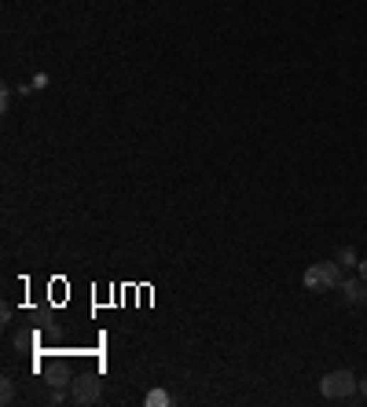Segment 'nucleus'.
<instances>
[{"label": "nucleus", "mask_w": 367, "mask_h": 407, "mask_svg": "<svg viewBox=\"0 0 367 407\" xmlns=\"http://www.w3.org/2000/svg\"><path fill=\"white\" fill-rule=\"evenodd\" d=\"M319 393L327 400H353L360 393V381L353 371H331V374L319 378Z\"/></svg>", "instance_id": "1"}, {"label": "nucleus", "mask_w": 367, "mask_h": 407, "mask_svg": "<svg viewBox=\"0 0 367 407\" xmlns=\"http://www.w3.org/2000/svg\"><path fill=\"white\" fill-rule=\"evenodd\" d=\"M305 290H338L341 283H345V275H341V264L338 261H323V264H312L309 272H305Z\"/></svg>", "instance_id": "2"}, {"label": "nucleus", "mask_w": 367, "mask_h": 407, "mask_svg": "<svg viewBox=\"0 0 367 407\" xmlns=\"http://www.w3.org/2000/svg\"><path fill=\"white\" fill-rule=\"evenodd\" d=\"M70 396H74V403H99V396H103V381H99V378H77Z\"/></svg>", "instance_id": "3"}, {"label": "nucleus", "mask_w": 367, "mask_h": 407, "mask_svg": "<svg viewBox=\"0 0 367 407\" xmlns=\"http://www.w3.org/2000/svg\"><path fill=\"white\" fill-rule=\"evenodd\" d=\"M338 290L345 294V305H353V308H360L367 301V283L363 279H345Z\"/></svg>", "instance_id": "4"}, {"label": "nucleus", "mask_w": 367, "mask_h": 407, "mask_svg": "<svg viewBox=\"0 0 367 407\" xmlns=\"http://www.w3.org/2000/svg\"><path fill=\"white\" fill-rule=\"evenodd\" d=\"M143 403H147V407H169V403H172V393H165V389H150Z\"/></svg>", "instance_id": "5"}, {"label": "nucleus", "mask_w": 367, "mask_h": 407, "mask_svg": "<svg viewBox=\"0 0 367 407\" xmlns=\"http://www.w3.org/2000/svg\"><path fill=\"white\" fill-rule=\"evenodd\" d=\"M334 261H338L341 268H360V264H356V250H353V246H341Z\"/></svg>", "instance_id": "6"}, {"label": "nucleus", "mask_w": 367, "mask_h": 407, "mask_svg": "<svg viewBox=\"0 0 367 407\" xmlns=\"http://www.w3.org/2000/svg\"><path fill=\"white\" fill-rule=\"evenodd\" d=\"M11 400H15V385L4 378V389H0V403H11Z\"/></svg>", "instance_id": "7"}, {"label": "nucleus", "mask_w": 367, "mask_h": 407, "mask_svg": "<svg viewBox=\"0 0 367 407\" xmlns=\"http://www.w3.org/2000/svg\"><path fill=\"white\" fill-rule=\"evenodd\" d=\"M48 403H62V393H59V385H55V389L48 393Z\"/></svg>", "instance_id": "8"}, {"label": "nucleus", "mask_w": 367, "mask_h": 407, "mask_svg": "<svg viewBox=\"0 0 367 407\" xmlns=\"http://www.w3.org/2000/svg\"><path fill=\"white\" fill-rule=\"evenodd\" d=\"M360 279L367 283V261H360Z\"/></svg>", "instance_id": "9"}, {"label": "nucleus", "mask_w": 367, "mask_h": 407, "mask_svg": "<svg viewBox=\"0 0 367 407\" xmlns=\"http://www.w3.org/2000/svg\"><path fill=\"white\" fill-rule=\"evenodd\" d=\"M360 393L367 396V378H360Z\"/></svg>", "instance_id": "10"}]
</instances>
